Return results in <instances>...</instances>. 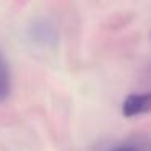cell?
I'll use <instances>...</instances> for the list:
<instances>
[{"label":"cell","mask_w":151,"mask_h":151,"mask_svg":"<svg viewBox=\"0 0 151 151\" xmlns=\"http://www.w3.org/2000/svg\"><path fill=\"white\" fill-rule=\"evenodd\" d=\"M29 37L34 41L36 44H41V46H49V44H54L57 41V31L54 26H50L47 21L39 20L36 23H33L29 29Z\"/></svg>","instance_id":"obj_2"},{"label":"cell","mask_w":151,"mask_h":151,"mask_svg":"<svg viewBox=\"0 0 151 151\" xmlns=\"http://www.w3.org/2000/svg\"><path fill=\"white\" fill-rule=\"evenodd\" d=\"M150 102L151 96L148 93H141V94H130L122 104V114L125 117H135V115H141L145 112L150 111Z\"/></svg>","instance_id":"obj_1"},{"label":"cell","mask_w":151,"mask_h":151,"mask_svg":"<svg viewBox=\"0 0 151 151\" xmlns=\"http://www.w3.org/2000/svg\"><path fill=\"white\" fill-rule=\"evenodd\" d=\"M12 91V75H10V67L5 59V55L0 52V104L10 96Z\"/></svg>","instance_id":"obj_3"},{"label":"cell","mask_w":151,"mask_h":151,"mask_svg":"<svg viewBox=\"0 0 151 151\" xmlns=\"http://www.w3.org/2000/svg\"><path fill=\"white\" fill-rule=\"evenodd\" d=\"M109 151H146V148L133 143H125V145H119V146L111 148Z\"/></svg>","instance_id":"obj_4"}]
</instances>
